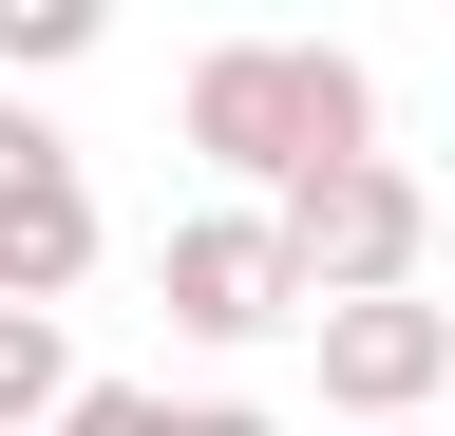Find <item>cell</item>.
<instances>
[{
  "mask_svg": "<svg viewBox=\"0 0 455 436\" xmlns=\"http://www.w3.org/2000/svg\"><path fill=\"white\" fill-rule=\"evenodd\" d=\"M95 266V190H76V152H57L38 115H0V304H57Z\"/></svg>",
  "mask_w": 455,
  "mask_h": 436,
  "instance_id": "cell-3",
  "label": "cell"
},
{
  "mask_svg": "<svg viewBox=\"0 0 455 436\" xmlns=\"http://www.w3.org/2000/svg\"><path fill=\"white\" fill-rule=\"evenodd\" d=\"M190 436H266V399H209V417H190Z\"/></svg>",
  "mask_w": 455,
  "mask_h": 436,
  "instance_id": "cell-8",
  "label": "cell"
},
{
  "mask_svg": "<svg viewBox=\"0 0 455 436\" xmlns=\"http://www.w3.org/2000/svg\"><path fill=\"white\" fill-rule=\"evenodd\" d=\"M284 247H304L323 304H379L398 247H418V171H379V152H361V171H304V190H284Z\"/></svg>",
  "mask_w": 455,
  "mask_h": 436,
  "instance_id": "cell-2",
  "label": "cell"
},
{
  "mask_svg": "<svg viewBox=\"0 0 455 436\" xmlns=\"http://www.w3.org/2000/svg\"><path fill=\"white\" fill-rule=\"evenodd\" d=\"M190 133L247 152V171H361V58H323V38H228V58L190 76Z\"/></svg>",
  "mask_w": 455,
  "mask_h": 436,
  "instance_id": "cell-1",
  "label": "cell"
},
{
  "mask_svg": "<svg viewBox=\"0 0 455 436\" xmlns=\"http://www.w3.org/2000/svg\"><path fill=\"white\" fill-rule=\"evenodd\" d=\"M436 361H455V304H398V285L379 304H323V399H379L398 417V399H436Z\"/></svg>",
  "mask_w": 455,
  "mask_h": 436,
  "instance_id": "cell-5",
  "label": "cell"
},
{
  "mask_svg": "<svg viewBox=\"0 0 455 436\" xmlns=\"http://www.w3.org/2000/svg\"><path fill=\"white\" fill-rule=\"evenodd\" d=\"M57 436H190V417H171V399H133V379H95V399L57 417Z\"/></svg>",
  "mask_w": 455,
  "mask_h": 436,
  "instance_id": "cell-7",
  "label": "cell"
},
{
  "mask_svg": "<svg viewBox=\"0 0 455 436\" xmlns=\"http://www.w3.org/2000/svg\"><path fill=\"white\" fill-rule=\"evenodd\" d=\"M38 417H76L57 399V304H0V436H38Z\"/></svg>",
  "mask_w": 455,
  "mask_h": 436,
  "instance_id": "cell-6",
  "label": "cell"
},
{
  "mask_svg": "<svg viewBox=\"0 0 455 436\" xmlns=\"http://www.w3.org/2000/svg\"><path fill=\"white\" fill-rule=\"evenodd\" d=\"M284 304H304V247L247 228V209L171 247V322H190V342H247V322H284Z\"/></svg>",
  "mask_w": 455,
  "mask_h": 436,
  "instance_id": "cell-4",
  "label": "cell"
}]
</instances>
